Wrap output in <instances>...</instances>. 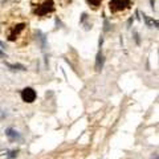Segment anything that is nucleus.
Returning a JSON list of instances; mask_svg holds the SVG:
<instances>
[{"label":"nucleus","mask_w":159,"mask_h":159,"mask_svg":"<svg viewBox=\"0 0 159 159\" xmlns=\"http://www.w3.org/2000/svg\"><path fill=\"white\" fill-rule=\"evenodd\" d=\"M109 6H110L111 12H118V11H123L126 8H129L131 6V2L130 0H111Z\"/></svg>","instance_id":"nucleus-1"},{"label":"nucleus","mask_w":159,"mask_h":159,"mask_svg":"<svg viewBox=\"0 0 159 159\" xmlns=\"http://www.w3.org/2000/svg\"><path fill=\"white\" fill-rule=\"evenodd\" d=\"M54 9V3L53 0H45L41 6H39V8L36 9V13H37L39 16H44L46 13H49V12H52Z\"/></svg>","instance_id":"nucleus-2"},{"label":"nucleus","mask_w":159,"mask_h":159,"mask_svg":"<svg viewBox=\"0 0 159 159\" xmlns=\"http://www.w3.org/2000/svg\"><path fill=\"white\" fill-rule=\"evenodd\" d=\"M36 91L32 89V87H25V89H23L21 91V98L24 102H28V103H32L36 99Z\"/></svg>","instance_id":"nucleus-3"},{"label":"nucleus","mask_w":159,"mask_h":159,"mask_svg":"<svg viewBox=\"0 0 159 159\" xmlns=\"http://www.w3.org/2000/svg\"><path fill=\"white\" fill-rule=\"evenodd\" d=\"M6 135L8 137V139L12 142L15 141H21V135L19 134V131H16L15 129H12V127H9V129L6 130Z\"/></svg>","instance_id":"nucleus-4"},{"label":"nucleus","mask_w":159,"mask_h":159,"mask_svg":"<svg viewBox=\"0 0 159 159\" xmlns=\"http://www.w3.org/2000/svg\"><path fill=\"white\" fill-rule=\"evenodd\" d=\"M24 28H25V24H24V23L17 24V25H16L13 29L11 31V33L8 35V40H9V41H13V40L16 39V36H19V33L24 29Z\"/></svg>","instance_id":"nucleus-5"},{"label":"nucleus","mask_w":159,"mask_h":159,"mask_svg":"<svg viewBox=\"0 0 159 159\" xmlns=\"http://www.w3.org/2000/svg\"><path fill=\"white\" fill-rule=\"evenodd\" d=\"M102 66H103V56L102 53L99 52V53L97 54V61H95V70H101L102 69Z\"/></svg>","instance_id":"nucleus-6"},{"label":"nucleus","mask_w":159,"mask_h":159,"mask_svg":"<svg viewBox=\"0 0 159 159\" xmlns=\"http://www.w3.org/2000/svg\"><path fill=\"white\" fill-rule=\"evenodd\" d=\"M143 19L146 20V23H147V25H149V27H154V28H157V27H158V23L155 21V20H151V19H149L146 15H143Z\"/></svg>","instance_id":"nucleus-7"},{"label":"nucleus","mask_w":159,"mask_h":159,"mask_svg":"<svg viewBox=\"0 0 159 159\" xmlns=\"http://www.w3.org/2000/svg\"><path fill=\"white\" fill-rule=\"evenodd\" d=\"M7 66L12 68L13 70H16V69H17V70H25V66H24V65H11V64H7Z\"/></svg>","instance_id":"nucleus-8"},{"label":"nucleus","mask_w":159,"mask_h":159,"mask_svg":"<svg viewBox=\"0 0 159 159\" xmlns=\"http://www.w3.org/2000/svg\"><path fill=\"white\" fill-rule=\"evenodd\" d=\"M101 2H102V0H87V3H90L94 8H97L99 4H101Z\"/></svg>","instance_id":"nucleus-9"},{"label":"nucleus","mask_w":159,"mask_h":159,"mask_svg":"<svg viewBox=\"0 0 159 159\" xmlns=\"http://www.w3.org/2000/svg\"><path fill=\"white\" fill-rule=\"evenodd\" d=\"M16 155H17V151H11V155H9V158H15Z\"/></svg>","instance_id":"nucleus-10"}]
</instances>
